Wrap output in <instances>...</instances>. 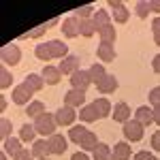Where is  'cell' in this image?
<instances>
[{
  "mask_svg": "<svg viewBox=\"0 0 160 160\" xmlns=\"http://www.w3.org/2000/svg\"><path fill=\"white\" fill-rule=\"evenodd\" d=\"M56 126H58L56 115H53V113H47V111L34 120V128H37V132H38V135H43V137H47V139L56 135Z\"/></svg>",
  "mask_w": 160,
  "mask_h": 160,
  "instance_id": "6da1fadb",
  "label": "cell"
},
{
  "mask_svg": "<svg viewBox=\"0 0 160 160\" xmlns=\"http://www.w3.org/2000/svg\"><path fill=\"white\" fill-rule=\"evenodd\" d=\"M53 115H56L58 126H71V128H73V122L79 118V113H77L73 107H60Z\"/></svg>",
  "mask_w": 160,
  "mask_h": 160,
  "instance_id": "7a4b0ae2",
  "label": "cell"
},
{
  "mask_svg": "<svg viewBox=\"0 0 160 160\" xmlns=\"http://www.w3.org/2000/svg\"><path fill=\"white\" fill-rule=\"evenodd\" d=\"M32 94H34V92H32V90H30V88L26 86V83H19V86H15L13 88V102H15V105H26V107H28V105H30V102H32Z\"/></svg>",
  "mask_w": 160,
  "mask_h": 160,
  "instance_id": "3957f363",
  "label": "cell"
},
{
  "mask_svg": "<svg viewBox=\"0 0 160 160\" xmlns=\"http://www.w3.org/2000/svg\"><path fill=\"white\" fill-rule=\"evenodd\" d=\"M143 130H145V126L139 124L137 120H130V122L124 124V137L128 141H141L143 139Z\"/></svg>",
  "mask_w": 160,
  "mask_h": 160,
  "instance_id": "277c9868",
  "label": "cell"
},
{
  "mask_svg": "<svg viewBox=\"0 0 160 160\" xmlns=\"http://www.w3.org/2000/svg\"><path fill=\"white\" fill-rule=\"evenodd\" d=\"M0 56H2V62L4 64H19V60H22V49L15 43H9V45L2 47Z\"/></svg>",
  "mask_w": 160,
  "mask_h": 160,
  "instance_id": "5b68a950",
  "label": "cell"
},
{
  "mask_svg": "<svg viewBox=\"0 0 160 160\" xmlns=\"http://www.w3.org/2000/svg\"><path fill=\"white\" fill-rule=\"evenodd\" d=\"M86 105V92H81V90H75L71 88L66 94H64V107H83Z\"/></svg>",
  "mask_w": 160,
  "mask_h": 160,
  "instance_id": "8992f818",
  "label": "cell"
},
{
  "mask_svg": "<svg viewBox=\"0 0 160 160\" xmlns=\"http://www.w3.org/2000/svg\"><path fill=\"white\" fill-rule=\"evenodd\" d=\"M62 32H64V37H68V38L79 37V19H77L75 15L64 17V19H62Z\"/></svg>",
  "mask_w": 160,
  "mask_h": 160,
  "instance_id": "52a82bcc",
  "label": "cell"
},
{
  "mask_svg": "<svg viewBox=\"0 0 160 160\" xmlns=\"http://www.w3.org/2000/svg\"><path fill=\"white\" fill-rule=\"evenodd\" d=\"M90 83H92V79H90V73L88 71H77L75 75H71V88H75V90L86 92Z\"/></svg>",
  "mask_w": 160,
  "mask_h": 160,
  "instance_id": "ba28073f",
  "label": "cell"
},
{
  "mask_svg": "<svg viewBox=\"0 0 160 160\" xmlns=\"http://www.w3.org/2000/svg\"><path fill=\"white\" fill-rule=\"evenodd\" d=\"M79 64H81V62H79L77 56H66V58L60 62V66H58V68H60L62 75H68V77H71V75H75L77 71H81V68H79Z\"/></svg>",
  "mask_w": 160,
  "mask_h": 160,
  "instance_id": "9c48e42d",
  "label": "cell"
},
{
  "mask_svg": "<svg viewBox=\"0 0 160 160\" xmlns=\"http://www.w3.org/2000/svg\"><path fill=\"white\" fill-rule=\"evenodd\" d=\"M47 143H49V149H51V154H56V156H62L64 152H66V145H68V141H66V137H62V135H56L49 137L47 139Z\"/></svg>",
  "mask_w": 160,
  "mask_h": 160,
  "instance_id": "30bf717a",
  "label": "cell"
},
{
  "mask_svg": "<svg viewBox=\"0 0 160 160\" xmlns=\"http://www.w3.org/2000/svg\"><path fill=\"white\" fill-rule=\"evenodd\" d=\"M109 7L113 9V19L118 22V24H126L128 22V17H130V13H128V9L124 7L122 2H118V0H111Z\"/></svg>",
  "mask_w": 160,
  "mask_h": 160,
  "instance_id": "8fae6325",
  "label": "cell"
},
{
  "mask_svg": "<svg viewBox=\"0 0 160 160\" xmlns=\"http://www.w3.org/2000/svg\"><path fill=\"white\" fill-rule=\"evenodd\" d=\"M43 79H45V83H49V86H58L62 79V73L58 66H51V64H47L45 68H43Z\"/></svg>",
  "mask_w": 160,
  "mask_h": 160,
  "instance_id": "7c38bea8",
  "label": "cell"
},
{
  "mask_svg": "<svg viewBox=\"0 0 160 160\" xmlns=\"http://www.w3.org/2000/svg\"><path fill=\"white\" fill-rule=\"evenodd\" d=\"M113 120L115 122H120V124H126V122H130V107L126 105V102H118L115 107H113Z\"/></svg>",
  "mask_w": 160,
  "mask_h": 160,
  "instance_id": "4fadbf2b",
  "label": "cell"
},
{
  "mask_svg": "<svg viewBox=\"0 0 160 160\" xmlns=\"http://www.w3.org/2000/svg\"><path fill=\"white\" fill-rule=\"evenodd\" d=\"M49 154H51V149H49L47 139H38V141H34V143H32V156H34L37 160L47 158Z\"/></svg>",
  "mask_w": 160,
  "mask_h": 160,
  "instance_id": "5bb4252c",
  "label": "cell"
},
{
  "mask_svg": "<svg viewBox=\"0 0 160 160\" xmlns=\"http://www.w3.org/2000/svg\"><path fill=\"white\" fill-rule=\"evenodd\" d=\"M111 158L113 160H130L132 158V152H130V145L128 143H115V148L111 149Z\"/></svg>",
  "mask_w": 160,
  "mask_h": 160,
  "instance_id": "9a60e30c",
  "label": "cell"
},
{
  "mask_svg": "<svg viewBox=\"0 0 160 160\" xmlns=\"http://www.w3.org/2000/svg\"><path fill=\"white\" fill-rule=\"evenodd\" d=\"M135 120L139 124H143V126L154 124V109H152V107H139V109L135 111Z\"/></svg>",
  "mask_w": 160,
  "mask_h": 160,
  "instance_id": "2e32d148",
  "label": "cell"
},
{
  "mask_svg": "<svg viewBox=\"0 0 160 160\" xmlns=\"http://www.w3.org/2000/svg\"><path fill=\"white\" fill-rule=\"evenodd\" d=\"M47 45H49L51 58H60V60H64V58L68 56V47L64 45V41H47Z\"/></svg>",
  "mask_w": 160,
  "mask_h": 160,
  "instance_id": "e0dca14e",
  "label": "cell"
},
{
  "mask_svg": "<svg viewBox=\"0 0 160 160\" xmlns=\"http://www.w3.org/2000/svg\"><path fill=\"white\" fill-rule=\"evenodd\" d=\"M96 88H98V92L102 94V96H107V94H113V92L118 90V79H115L113 75H107V77H105V79H102V81H100Z\"/></svg>",
  "mask_w": 160,
  "mask_h": 160,
  "instance_id": "ac0fdd59",
  "label": "cell"
},
{
  "mask_svg": "<svg viewBox=\"0 0 160 160\" xmlns=\"http://www.w3.org/2000/svg\"><path fill=\"white\" fill-rule=\"evenodd\" d=\"M96 56H98L100 62H113L115 60V49H113V45H109V43H100L98 49H96Z\"/></svg>",
  "mask_w": 160,
  "mask_h": 160,
  "instance_id": "d6986e66",
  "label": "cell"
},
{
  "mask_svg": "<svg viewBox=\"0 0 160 160\" xmlns=\"http://www.w3.org/2000/svg\"><path fill=\"white\" fill-rule=\"evenodd\" d=\"M98 118H100V115H98V111L94 109V105H83L81 111H79V120H81V122H86V124L96 122Z\"/></svg>",
  "mask_w": 160,
  "mask_h": 160,
  "instance_id": "ffe728a7",
  "label": "cell"
},
{
  "mask_svg": "<svg viewBox=\"0 0 160 160\" xmlns=\"http://www.w3.org/2000/svg\"><path fill=\"white\" fill-rule=\"evenodd\" d=\"M24 83L32 92H41L43 90V86H45V79H43V75H37V73H30V75H26V79H24Z\"/></svg>",
  "mask_w": 160,
  "mask_h": 160,
  "instance_id": "44dd1931",
  "label": "cell"
},
{
  "mask_svg": "<svg viewBox=\"0 0 160 160\" xmlns=\"http://www.w3.org/2000/svg\"><path fill=\"white\" fill-rule=\"evenodd\" d=\"M109 19H111V15H109V11H105V9H98V11L94 13L92 22L96 26V32H100L102 28H107V26H109Z\"/></svg>",
  "mask_w": 160,
  "mask_h": 160,
  "instance_id": "7402d4cb",
  "label": "cell"
},
{
  "mask_svg": "<svg viewBox=\"0 0 160 160\" xmlns=\"http://www.w3.org/2000/svg\"><path fill=\"white\" fill-rule=\"evenodd\" d=\"M22 143H24V141H22L19 137H11V139H7V141H4V154H9V156L15 158V154L24 149V148H22Z\"/></svg>",
  "mask_w": 160,
  "mask_h": 160,
  "instance_id": "603a6c76",
  "label": "cell"
},
{
  "mask_svg": "<svg viewBox=\"0 0 160 160\" xmlns=\"http://www.w3.org/2000/svg\"><path fill=\"white\" fill-rule=\"evenodd\" d=\"M88 132H90V130H88L86 126H81V124H79V126H73V128L68 130V139H71V143H77V145H81V141L86 139Z\"/></svg>",
  "mask_w": 160,
  "mask_h": 160,
  "instance_id": "cb8c5ba5",
  "label": "cell"
},
{
  "mask_svg": "<svg viewBox=\"0 0 160 160\" xmlns=\"http://www.w3.org/2000/svg\"><path fill=\"white\" fill-rule=\"evenodd\" d=\"M79 34L86 37V38H92L94 34H98L94 22H92V19H79Z\"/></svg>",
  "mask_w": 160,
  "mask_h": 160,
  "instance_id": "d4e9b609",
  "label": "cell"
},
{
  "mask_svg": "<svg viewBox=\"0 0 160 160\" xmlns=\"http://www.w3.org/2000/svg\"><path fill=\"white\" fill-rule=\"evenodd\" d=\"M92 105H94V109L98 111V115H100V118H105V115L113 113V107H111L109 98H105V96H102V98H96L94 102H92Z\"/></svg>",
  "mask_w": 160,
  "mask_h": 160,
  "instance_id": "484cf974",
  "label": "cell"
},
{
  "mask_svg": "<svg viewBox=\"0 0 160 160\" xmlns=\"http://www.w3.org/2000/svg\"><path fill=\"white\" fill-rule=\"evenodd\" d=\"M19 139L34 143V141H37V128H34V124H24V126L19 128Z\"/></svg>",
  "mask_w": 160,
  "mask_h": 160,
  "instance_id": "4316f807",
  "label": "cell"
},
{
  "mask_svg": "<svg viewBox=\"0 0 160 160\" xmlns=\"http://www.w3.org/2000/svg\"><path fill=\"white\" fill-rule=\"evenodd\" d=\"M88 73H90V79H92L96 86H98L100 81L107 77V73H105V66H102V64H92V66L88 68Z\"/></svg>",
  "mask_w": 160,
  "mask_h": 160,
  "instance_id": "83f0119b",
  "label": "cell"
},
{
  "mask_svg": "<svg viewBox=\"0 0 160 160\" xmlns=\"http://www.w3.org/2000/svg\"><path fill=\"white\" fill-rule=\"evenodd\" d=\"M45 113V105L41 102V100H32L28 107H26V115H30V118H34L37 120L38 115H43Z\"/></svg>",
  "mask_w": 160,
  "mask_h": 160,
  "instance_id": "f1b7e54d",
  "label": "cell"
},
{
  "mask_svg": "<svg viewBox=\"0 0 160 160\" xmlns=\"http://www.w3.org/2000/svg\"><path fill=\"white\" fill-rule=\"evenodd\" d=\"M98 37H100V43H109V45H113L115 43V37H118V32H115V28L113 26H107V28H102L98 32Z\"/></svg>",
  "mask_w": 160,
  "mask_h": 160,
  "instance_id": "f546056e",
  "label": "cell"
},
{
  "mask_svg": "<svg viewBox=\"0 0 160 160\" xmlns=\"http://www.w3.org/2000/svg\"><path fill=\"white\" fill-rule=\"evenodd\" d=\"M92 154H94V160H113L111 158V148L107 143H98Z\"/></svg>",
  "mask_w": 160,
  "mask_h": 160,
  "instance_id": "4dcf8cb0",
  "label": "cell"
},
{
  "mask_svg": "<svg viewBox=\"0 0 160 160\" xmlns=\"http://www.w3.org/2000/svg\"><path fill=\"white\" fill-rule=\"evenodd\" d=\"M98 143H100V141H98V137H96V132H88L86 139L81 141V145H79V148H81V149H88V152H94Z\"/></svg>",
  "mask_w": 160,
  "mask_h": 160,
  "instance_id": "1f68e13d",
  "label": "cell"
},
{
  "mask_svg": "<svg viewBox=\"0 0 160 160\" xmlns=\"http://www.w3.org/2000/svg\"><path fill=\"white\" fill-rule=\"evenodd\" d=\"M34 56H37L38 60H43V62L53 60V58H51V51H49V45H47V43H41V45H37V47H34Z\"/></svg>",
  "mask_w": 160,
  "mask_h": 160,
  "instance_id": "d6a6232c",
  "label": "cell"
},
{
  "mask_svg": "<svg viewBox=\"0 0 160 160\" xmlns=\"http://www.w3.org/2000/svg\"><path fill=\"white\" fill-rule=\"evenodd\" d=\"M148 98H149V105H152V109H154V111H160V86H158V88H152V90H149Z\"/></svg>",
  "mask_w": 160,
  "mask_h": 160,
  "instance_id": "836d02e7",
  "label": "cell"
},
{
  "mask_svg": "<svg viewBox=\"0 0 160 160\" xmlns=\"http://www.w3.org/2000/svg\"><path fill=\"white\" fill-rule=\"evenodd\" d=\"M94 7L92 4H88V7H79V9H75L73 15L77 17V19H90V15H94Z\"/></svg>",
  "mask_w": 160,
  "mask_h": 160,
  "instance_id": "e575fe53",
  "label": "cell"
},
{
  "mask_svg": "<svg viewBox=\"0 0 160 160\" xmlns=\"http://www.w3.org/2000/svg\"><path fill=\"white\" fill-rule=\"evenodd\" d=\"M13 86V75H11V71L9 68H0V88L4 90V88H11Z\"/></svg>",
  "mask_w": 160,
  "mask_h": 160,
  "instance_id": "d590c367",
  "label": "cell"
},
{
  "mask_svg": "<svg viewBox=\"0 0 160 160\" xmlns=\"http://www.w3.org/2000/svg\"><path fill=\"white\" fill-rule=\"evenodd\" d=\"M135 11H137V15H139L141 19H145L149 13H152V7H149V2H148V0H141V2H137Z\"/></svg>",
  "mask_w": 160,
  "mask_h": 160,
  "instance_id": "8d00e7d4",
  "label": "cell"
},
{
  "mask_svg": "<svg viewBox=\"0 0 160 160\" xmlns=\"http://www.w3.org/2000/svg\"><path fill=\"white\" fill-rule=\"evenodd\" d=\"M11 132H13V124L9 120H0V137H4V141H7V139H11Z\"/></svg>",
  "mask_w": 160,
  "mask_h": 160,
  "instance_id": "74e56055",
  "label": "cell"
},
{
  "mask_svg": "<svg viewBox=\"0 0 160 160\" xmlns=\"http://www.w3.org/2000/svg\"><path fill=\"white\" fill-rule=\"evenodd\" d=\"M45 32H47V26L43 24V26H37V28H32L30 32H26L22 38H37V37H43Z\"/></svg>",
  "mask_w": 160,
  "mask_h": 160,
  "instance_id": "f35d334b",
  "label": "cell"
},
{
  "mask_svg": "<svg viewBox=\"0 0 160 160\" xmlns=\"http://www.w3.org/2000/svg\"><path fill=\"white\" fill-rule=\"evenodd\" d=\"M32 158H34V156H32V149H22V152L15 154L13 160H32Z\"/></svg>",
  "mask_w": 160,
  "mask_h": 160,
  "instance_id": "ab89813d",
  "label": "cell"
},
{
  "mask_svg": "<svg viewBox=\"0 0 160 160\" xmlns=\"http://www.w3.org/2000/svg\"><path fill=\"white\" fill-rule=\"evenodd\" d=\"M149 143H152V149H156V152H160V130H156V132L152 135V139H149Z\"/></svg>",
  "mask_w": 160,
  "mask_h": 160,
  "instance_id": "60d3db41",
  "label": "cell"
},
{
  "mask_svg": "<svg viewBox=\"0 0 160 160\" xmlns=\"http://www.w3.org/2000/svg\"><path fill=\"white\" fill-rule=\"evenodd\" d=\"M152 158V152H148V149H143V152H137L135 156H132V160H149Z\"/></svg>",
  "mask_w": 160,
  "mask_h": 160,
  "instance_id": "b9f144b4",
  "label": "cell"
},
{
  "mask_svg": "<svg viewBox=\"0 0 160 160\" xmlns=\"http://www.w3.org/2000/svg\"><path fill=\"white\" fill-rule=\"evenodd\" d=\"M152 30H154V37H160V15L152 22Z\"/></svg>",
  "mask_w": 160,
  "mask_h": 160,
  "instance_id": "7bdbcfd3",
  "label": "cell"
},
{
  "mask_svg": "<svg viewBox=\"0 0 160 160\" xmlns=\"http://www.w3.org/2000/svg\"><path fill=\"white\" fill-rule=\"evenodd\" d=\"M152 68L160 75V53H156V56H154V60H152Z\"/></svg>",
  "mask_w": 160,
  "mask_h": 160,
  "instance_id": "ee69618b",
  "label": "cell"
},
{
  "mask_svg": "<svg viewBox=\"0 0 160 160\" xmlns=\"http://www.w3.org/2000/svg\"><path fill=\"white\" fill-rule=\"evenodd\" d=\"M71 160H90V158H88V152H75Z\"/></svg>",
  "mask_w": 160,
  "mask_h": 160,
  "instance_id": "f6af8a7d",
  "label": "cell"
},
{
  "mask_svg": "<svg viewBox=\"0 0 160 160\" xmlns=\"http://www.w3.org/2000/svg\"><path fill=\"white\" fill-rule=\"evenodd\" d=\"M149 7H152V13H160V0H152Z\"/></svg>",
  "mask_w": 160,
  "mask_h": 160,
  "instance_id": "bcb514c9",
  "label": "cell"
},
{
  "mask_svg": "<svg viewBox=\"0 0 160 160\" xmlns=\"http://www.w3.org/2000/svg\"><path fill=\"white\" fill-rule=\"evenodd\" d=\"M7 111V100H4V96L0 98V113H4Z\"/></svg>",
  "mask_w": 160,
  "mask_h": 160,
  "instance_id": "7dc6e473",
  "label": "cell"
},
{
  "mask_svg": "<svg viewBox=\"0 0 160 160\" xmlns=\"http://www.w3.org/2000/svg\"><path fill=\"white\" fill-rule=\"evenodd\" d=\"M154 122L160 126V111H154Z\"/></svg>",
  "mask_w": 160,
  "mask_h": 160,
  "instance_id": "c3c4849f",
  "label": "cell"
},
{
  "mask_svg": "<svg viewBox=\"0 0 160 160\" xmlns=\"http://www.w3.org/2000/svg\"><path fill=\"white\" fill-rule=\"evenodd\" d=\"M0 160H9V154H2L0 152Z\"/></svg>",
  "mask_w": 160,
  "mask_h": 160,
  "instance_id": "681fc988",
  "label": "cell"
},
{
  "mask_svg": "<svg viewBox=\"0 0 160 160\" xmlns=\"http://www.w3.org/2000/svg\"><path fill=\"white\" fill-rule=\"evenodd\" d=\"M154 41H156V45L160 47V37H154Z\"/></svg>",
  "mask_w": 160,
  "mask_h": 160,
  "instance_id": "f907efd6",
  "label": "cell"
},
{
  "mask_svg": "<svg viewBox=\"0 0 160 160\" xmlns=\"http://www.w3.org/2000/svg\"><path fill=\"white\" fill-rule=\"evenodd\" d=\"M149 160H158V158H156V156H152V158H149Z\"/></svg>",
  "mask_w": 160,
  "mask_h": 160,
  "instance_id": "816d5d0a",
  "label": "cell"
},
{
  "mask_svg": "<svg viewBox=\"0 0 160 160\" xmlns=\"http://www.w3.org/2000/svg\"><path fill=\"white\" fill-rule=\"evenodd\" d=\"M43 160H47V158H43Z\"/></svg>",
  "mask_w": 160,
  "mask_h": 160,
  "instance_id": "f5cc1de1",
  "label": "cell"
}]
</instances>
